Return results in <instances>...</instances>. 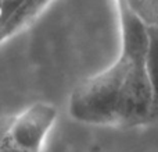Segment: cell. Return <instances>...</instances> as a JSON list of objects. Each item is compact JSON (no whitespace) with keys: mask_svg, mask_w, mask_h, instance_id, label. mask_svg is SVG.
Listing matches in <instances>:
<instances>
[{"mask_svg":"<svg viewBox=\"0 0 158 152\" xmlns=\"http://www.w3.org/2000/svg\"><path fill=\"white\" fill-rule=\"evenodd\" d=\"M56 117L57 109L42 102L13 116L0 140V152H40Z\"/></svg>","mask_w":158,"mask_h":152,"instance_id":"6da1fadb","label":"cell"},{"mask_svg":"<svg viewBox=\"0 0 158 152\" xmlns=\"http://www.w3.org/2000/svg\"><path fill=\"white\" fill-rule=\"evenodd\" d=\"M49 2L50 0H22L18 8L3 24L2 29H0V42L13 35L18 29H21L27 24H29L31 20L35 18Z\"/></svg>","mask_w":158,"mask_h":152,"instance_id":"7a4b0ae2","label":"cell"},{"mask_svg":"<svg viewBox=\"0 0 158 152\" xmlns=\"http://www.w3.org/2000/svg\"><path fill=\"white\" fill-rule=\"evenodd\" d=\"M146 69L154 94V103H158V28L148 27V47L146 55Z\"/></svg>","mask_w":158,"mask_h":152,"instance_id":"3957f363","label":"cell"}]
</instances>
